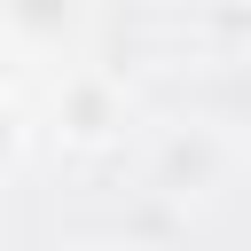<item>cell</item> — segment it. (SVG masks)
<instances>
[{"label": "cell", "instance_id": "cell-3", "mask_svg": "<svg viewBox=\"0 0 251 251\" xmlns=\"http://www.w3.org/2000/svg\"><path fill=\"white\" fill-rule=\"evenodd\" d=\"M0 16H16V24H39V31H55V24H71V0H0Z\"/></svg>", "mask_w": 251, "mask_h": 251}, {"label": "cell", "instance_id": "cell-4", "mask_svg": "<svg viewBox=\"0 0 251 251\" xmlns=\"http://www.w3.org/2000/svg\"><path fill=\"white\" fill-rule=\"evenodd\" d=\"M16 157H24V110H16L8 94H0V173H8Z\"/></svg>", "mask_w": 251, "mask_h": 251}, {"label": "cell", "instance_id": "cell-1", "mask_svg": "<svg viewBox=\"0 0 251 251\" xmlns=\"http://www.w3.org/2000/svg\"><path fill=\"white\" fill-rule=\"evenodd\" d=\"M220 180V141L212 133H173L165 149H157V188H173V196H196V188H212Z\"/></svg>", "mask_w": 251, "mask_h": 251}, {"label": "cell", "instance_id": "cell-2", "mask_svg": "<svg viewBox=\"0 0 251 251\" xmlns=\"http://www.w3.org/2000/svg\"><path fill=\"white\" fill-rule=\"evenodd\" d=\"M55 118H63L71 141H110V133H118V94H110V78H71L63 102H55Z\"/></svg>", "mask_w": 251, "mask_h": 251}]
</instances>
